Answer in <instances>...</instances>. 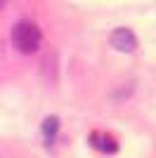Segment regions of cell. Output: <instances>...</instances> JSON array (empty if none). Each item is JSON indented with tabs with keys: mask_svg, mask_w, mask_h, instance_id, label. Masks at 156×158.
I'll return each mask as SVG.
<instances>
[{
	"mask_svg": "<svg viewBox=\"0 0 156 158\" xmlns=\"http://www.w3.org/2000/svg\"><path fill=\"white\" fill-rule=\"evenodd\" d=\"M57 130H59V118H57V116H47V118L43 120V135H45L47 144H50L52 139H54Z\"/></svg>",
	"mask_w": 156,
	"mask_h": 158,
	"instance_id": "277c9868",
	"label": "cell"
},
{
	"mask_svg": "<svg viewBox=\"0 0 156 158\" xmlns=\"http://www.w3.org/2000/svg\"><path fill=\"white\" fill-rule=\"evenodd\" d=\"M5 5H7V0H0V10H2Z\"/></svg>",
	"mask_w": 156,
	"mask_h": 158,
	"instance_id": "5b68a950",
	"label": "cell"
},
{
	"mask_svg": "<svg viewBox=\"0 0 156 158\" xmlns=\"http://www.w3.org/2000/svg\"><path fill=\"white\" fill-rule=\"evenodd\" d=\"M90 144L95 146V149H99V151H104V153H116V149H118L114 135H109V132H99V130H95L90 135Z\"/></svg>",
	"mask_w": 156,
	"mask_h": 158,
	"instance_id": "3957f363",
	"label": "cell"
},
{
	"mask_svg": "<svg viewBox=\"0 0 156 158\" xmlns=\"http://www.w3.org/2000/svg\"><path fill=\"white\" fill-rule=\"evenodd\" d=\"M111 47L114 50H118V52H132L137 47V38H135V33L130 31V28H116V31L111 33V38H109Z\"/></svg>",
	"mask_w": 156,
	"mask_h": 158,
	"instance_id": "7a4b0ae2",
	"label": "cell"
},
{
	"mask_svg": "<svg viewBox=\"0 0 156 158\" xmlns=\"http://www.w3.org/2000/svg\"><path fill=\"white\" fill-rule=\"evenodd\" d=\"M12 43L21 54H33L38 52L40 43H43V33L33 21H19L12 28Z\"/></svg>",
	"mask_w": 156,
	"mask_h": 158,
	"instance_id": "6da1fadb",
	"label": "cell"
}]
</instances>
